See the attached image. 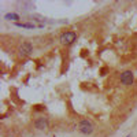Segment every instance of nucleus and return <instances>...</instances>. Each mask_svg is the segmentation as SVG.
Masks as SVG:
<instances>
[{
    "label": "nucleus",
    "instance_id": "nucleus-2",
    "mask_svg": "<svg viewBox=\"0 0 137 137\" xmlns=\"http://www.w3.org/2000/svg\"><path fill=\"white\" fill-rule=\"evenodd\" d=\"M77 39V34L75 32H66L62 34V37H60V41H62V44H66V45H69V44H73L74 41Z\"/></svg>",
    "mask_w": 137,
    "mask_h": 137
},
{
    "label": "nucleus",
    "instance_id": "nucleus-1",
    "mask_svg": "<svg viewBox=\"0 0 137 137\" xmlns=\"http://www.w3.org/2000/svg\"><path fill=\"white\" fill-rule=\"evenodd\" d=\"M78 129H80L81 133H84V134H90L92 132H93V126H92V123L88 121V119H82L80 122V125H78Z\"/></svg>",
    "mask_w": 137,
    "mask_h": 137
},
{
    "label": "nucleus",
    "instance_id": "nucleus-8",
    "mask_svg": "<svg viewBox=\"0 0 137 137\" xmlns=\"http://www.w3.org/2000/svg\"><path fill=\"white\" fill-rule=\"evenodd\" d=\"M128 137H130V136H128Z\"/></svg>",
    "mask_w": 137,
    "mask_h": 137
},
{
    "label": "nucleus",
    "instance_id": "nucleus-6",
    "mask_svg": "<svg viewBox=\"0 0 137 137\" xmlns=\"http://www.w3.org/2000/svg\"><path fill=\"white\" fill-rule=\"evenodd\" d=\"M15 25H16V26H19V27H26V29H33V27L39 26V25L30 23V22H16Z\"/></svg>",
    "mask_w": 137,
    "mask_h": 137
},
{
    "label": "nucleus",
    "instance_id": "nucleus-4",
    "mask_svg": "<svg viewBox=\"0 0 137 137\" xmlns=\"http://www.w3.org/2000/svg\"><path fill=\"white\" fill-rule=\"evenodd\" d=\"M32 51H33V45L29 41L22 43V45L19 47V54H21V56H27V55H30Z\"/></svg>",
    "mask_w": 137,
    "mask_h": 137
},
{
    "label": "nucleus",
    "instance_id": "nucleus-5",
    "mask_svg": "<svg viewBox=\"0 0 137 137\" xmlns=\"http://www.w3.org/2000/svg\"><path fill=\"white\" fill-rule=\"evenodd\" d=\"M34 126H36V129H39V130H44V129H47L48 122H47L45 118H39L37 121L34 122Z\"/></svg>",
    "mask_w": 137,
    "mask_h": 137
},
{
    "label": "nucleus",
    "instance_id": "nucleus-7",
    "mask_svg": "<svg viewBox=\"0 0 137 137\" xmlns=\"http://www.w3.org/2000/svg\"><path fill=\"white\" fill-rule=\"evenodd\" d=\"M4 18L8 19V21H16V19H19V15L18 14H6Z\"/></svg>",
    "mask_w": 137,
    "mask_h": 137
},
{
    "label": "nucleus",
    "instance_id": "nucleus-3",
    "mask_svg": "<svg viewBox=\"0 0 137 137\" xmlns=\"http://www.w3.org/2000/svg\"><path fill=\"white\" fill-rule=\"evenodd\" d=\"M133 80H134V77H133V73L130 71V70H126V71L122 73L121 82L123 85H132L133 84Z\"/></svg>",
    "mask_w": 137,
    "mask_h": 137
}]
</instances>
